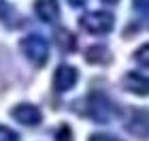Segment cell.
Segmentation results:
<instances>
[{"mask_svg": "<svg viewBox=\"0 0 149 141\" xmlns=\"http://www.w3.org/2000/svg\"><path fill=\"white\" fill-rule=\"evenodd\" d=\"M19 47H22L24 56L28 58L34 66H45L47 60H49V45H47V41L40 34L24 36L22 43H19Z\"/></svg>", "mask_w": 149, "mask_h": 141, "instance_id": "cell-1", "label": "cell"}, {"mask_svg": "<svg viewBox=\"0 0 149 141\" xmlns=\"http://www.w3.org/2000/svg\"><path fill=\"white\" fill-rule=\"evenodd\" d=\"M68 4H70V6H83L85 0H68Z\"/></svg>", "mask_w": 149, "mask_h": 141, "instance_id": "cell-16", "label": "cell"}, {"mask_svg": "<svg viewBox=\"0 0 149 141\" xmlns=\"http://www.w3.org/2000/svg\"><path fill=\"white\" fill-rule=\"evenodd\" d=\"M85 105H87V109L85 113L90 116L92 120H96V122H109L111 116L115 113V107L111 105V100L102 96V94H90V96L85 98Z\"/></svg>", "mask_w": 149, "mask_h": 141, "instance_id": "cell-3", "label": "cell"}, {"mask_svg": "<svg viewBox=\"0 0 149 141\" xmlns=\"http://www.w3.org/2000/svg\"><path fill=\"white\" fill-rule=\"evenodd\" d=\"M58 43L64 47L66 51H72V47H74V39L68 34V30H58Z\"/></svg>", "mask_w": 149, "mask_h": 141, "instance_id": "cell-9", "label": "cell"}, {"mask_svg": "<svg viewBox=\"0 0 149 141\" xmlns=\"http://www.w3.org/2000/svg\"><path fill=\"white\" fill-rule=\"evenodd\" d=\"M134 60H136L139 64H143V66H149V43L141 45L139 49L134 51Z\"/></svg>", "mask_w": 149, "mask_h": 141, "instance_id": "cell-10", "label": "cell"}, {"mask_svg": "<svg viewBox=\"0 0 149 141\" xmlns=\"http://www.w3.org/2000/svg\"><path fill=\"white\" fill-rule=\"evenodd\" d=\"M0 141H19V135L9 126H0Z\"/></svg>", "mask_w": 149, "mask_h": 141, "instance_id": "cell-11", "label": "cell"}, {"mask_svg": "<svg viewBox=\"0 0 149 141\" xmlns=\"http://www.w3.org/2000/svg\"><path fill=\"white\" fill-rule=\"evenodd\" d=\"M56 139L58 141H72V135H70V128L66 124H62L58 128V135H56Z\"/></svg>", "mask_w": 149, "mask_h": 141, "instance_id": "cell-12", "label": "cell"}, {"mask_svg": "<svg viewBox=\"0 0 149 141\" xmlns=\"http://www.w3.org/2000/svg\"><path fill=\"white\" fill-rule=\"evenodd\" d=\"M79 79V71L74 69L70 64H60L56 73H53V88L58 92H68L74 88V83H77Z\"/></svg>", "mask_w": 149, "mask_h": 141, "instance_id": "cell-4", "label": "cell"}, {"mask_svg": "<svg viewBox=\"0 0 149 141\" xmlns=\"http://www.w3.org/2000/svg\"><path fill=\"white\" fill-rule=\"evenodd\" d=\"M124 88L132 94H139V96H147L149 94V77L141 75V73H128L124 77Z\"/></svg>", "mask_w": 149, "mask_h": 141, "instance_id": "cell-7", "label": "cell"}, {"mask_svg": "<svg viewBox=\"0 0 149 141\" xmlns=\"http://www.w3.org/2000/svg\"><path fill=\"white\" fill-rule=\"evenodd\" d=\"M11 116L17 120L19 124L24 126H36L40 124V120H43V116H40V109L30 103H19L11 109Z\"/></svg>", "mask_w": 149, "mask_h": 141, "instance_id": "cell-5", "label": "cell"}, {"mask_svg": "<svg viewBox=\"0 0 149 141\" xmlns=\"http://www.w3.org/2000/svg\"><path fill=\"white\" fill-rule=\"evenodd\" d=\"M134 9L143 15H149V0H134Z\"/></svg>", "mask_w": 149, "mask_h": 141, "instance_id": "cell-14", "label": "cell"}, {"mask_svg": "<svg viewBox=\"0 0 149 141\" xmlns=\"http://www.w3.org/2000/svg\"><path fill=\"white\" fill-rule=\"evenodd\" d=\"M85 60L87 62H107V60H109V51H107L102 45L90 47V49L85 51Z\"/></svg>", "mask_w": 149, "mask_h": 141, "instance_id": "cell-8", "label": "cell"}, {"mask_svg": "<svg viewBox=\"0 0 149 141\" xmlns=\"http://www.w3.org/2000/svg\"><path fill=\"white\" fill-rule=\"evenodd\" d=\"M102 2H107V4H117L119 0H102Z\"/></svg>", "mask_w": 149, "mask_h": 141, "instance_id": "cell-17", "label": "cell"}, {"mask_svg": "<svg viewBox=\"0 0 149 141\" xmlns=\"http://www.w3.org/2000/svg\"><path fill=\"white\" fill-rule=\"evenodd\" d=\"M79 26L85 32H90V34H107V32L113 30L115 17L111 13H107V11H92V13L81 15Z\"/></svg>", "mask_w": 149, "mask_h": 141, "instance_id": "cell-2", "label": "cell"}, {"mask_svg": "<svg viewBox=\"0 0 149 141\" xmlns=\"http://www.w3.org/2000/svg\"><path fill=\"white\" fill-rule=\"evenodd\" d=\"M34 13L45 24H53V22H58V17H60V4H58V0H36L34 2Z\"/></svg>", "mask_w": 149, "mask_h": 141, "instance_id": "cell-6", "label": "cell"}, {"mask_svg": "<svg viewBox=\"0 0 149 141\" xmlns=\"http://www.w3.org/2000/svg\"><path fill=\"white\" fill-rule=\"evenodd\" d=\"M11 13H13V11H11V6L6 4L4 0H0V22H6V19L11 17Z\"/></svg>", "mask_w": 149, "mask_h": 141, "instance_id": "cell-13", "label": "cell"}, {"mask_svg": "<svg viewBox=\"0 0 149 141\" xmlns=\"http://www.w3.org/2000/svg\"><path fill=\"white\" fill-rule=\"evenodd\" d=\"M87 141H115V139L109 137V135H104V133H96V135H92Z\"/></svg>", "mask_w": 149, "mask_h": 141, "instance_id": "cell-15", "label": "cell"}]
</instances>
